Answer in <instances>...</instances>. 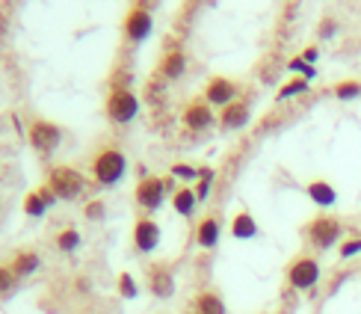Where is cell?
<instances>
[{"label": "cell", "mask_w": 361, "mask_h": 314, "mask_svg": "<svg viewBox=\"0 0 361 314\" xmlns=\"http://www.w3.org/2000/svg\"><path fill=\"white\" fill-rule=\"evenodd\" d=\"M302 237L314 252L338 249L343 243V237H347V222L335 214H314L302 226Z\"/></svg>", "instance_id": "cell-1"}, {"label": "cell", "mask_w": 361, "mask_h": 314, "mask_svg": "<svg viewBox=\"0 0 361 314\" xmlns=\"http://www.w3.org/2000/svg\"><path fill=\"white\" fill-rule=\"evenodd\" d=\"M89 175H92V181L101 184V187H116L122 178L128 175V157L122 148L116 145H104L92 155L89 160Z\"/></svg>", "instance_id": "cell-2"}, {"label": "cell", "mask_w": 361, "mask_h": 314, "mask_svg": "<svg viewBox=\"0 0 361 314\" xmlns=\"http://www.w3.org/2000/svg\"><path fill=\"white\" fill-rule=\"evenodd\" d=\"M320 276H323V267L314 252H296L288 261V267H284V282H288V288H293L299 294H308L317 288Z\"/></svg>", "instance_id": "cell-3"}, {"label": "cell", "mask_w": 361, "mask_h": 314, "mask_svg": "<svg viewBox=\"0 0 361 314\" xmlns=\"http://www.w3.org/2000/svg\"><path fill=\"white\" fill-rule=\"evenodd\" d=\"M178 184L175 178H160V175H145L137 181V187H133V202H137L140 211H148L154 214L163 207V202H166V193H175Z\"/></svg>", "instance_id": "cell-4"}, {"label": "cell", "mask_w": 361, "mask_h": 314, "mask_svg": "<svg viewBox=\"0 0 361 314\" xmlns=\"http://www.w3.org/2000/svg\"><path fill=\"white\" fill-rule=\"evenodd\" d=\"M104 113L113 125H130L140 116V95L130 86H113L107 98H104Z\"/></svg>", "instance_id": "cell-5"}, {"label": "cell", "mask_w": 361, "mask_h": 314, "mask_svg": "<svg viewBox=\"0 0 361 314\" xmlns=\"http://www.w3.org/2000/svg\"><path fill=\"white\" fill-rule=\"evenodd\" d=\"M154 33V15H152V4H133L122 21V36L128 44H142Z\"/></svg>", "instance_id": "cell-6"}, {"label": "cell", "mask_w": 361, "mask_h": 314, "mask_svg": "<svg viewBox=\"0 0 361 314\" xmlns=\"http://www.w3.org/2000/svg\"><path fill=\"white\" fill-rule=\"evenodd\" d=\"M48 184H51V190L56 193V199L74 202V199L83 196L86 178H83V172H78L74 167H54L51 175H48Z\"/></svg>", "instance_id": "cell-7"}, {"label": "cell", "mask_w": 361, "mask_h": 314, "mask_svg": "<svg viewBox=\"0 0 361 314\" xmlns=\"http://www.w3.org/2000/svg\"><path fill=\"white\" fill-rule=\"evenodd\" d=\"M145 285H148V294H152L154 300H172L175 291H178L175 267L166 261H152L145 270Z\"/></svg>", "instance_id": "cell-8"}, {"label": "cell", "mask_w": 361, "mask_h": 314, "mask_svg": "<svg viewBox=\"0 0 361 314\" xmlns=\"http://www.w3.org/2000/svg\"><path fill=\"white\" fill-rule=\"evenodd\" d=\"M160 241H163V229H160V222L154 217L140 214L137 219H133L130 243H133V249H137L140 255H152V252H157Z\"/></svg>", "instance_id": "cell-9"}, {"label": "cell", "mask_w": 361, "mask_h": 314, "mask_svg": "<svg viewBox=\"0 0 361 314\" xmlns=\"http://www.w3.org/2000/svg\"><path fill=\"white\" fill-rule=\"evenodd\" d=\"M27 140L39 155H54L59 143H63V128L56 122H48V119H33L27 131Z\"/></svg>", "instance_id": "cell-10"}, {"label": "cell", "mask_w": 361, "mask_h": 314, "mask_svg": "<svg viewBox=\"0 0 361 314\" xmlns=\"http://www.w3.org/2000/svg\"><path fill=\"white\" fill-rule=\"evenodd\" d=\"M202 98L210 104V107H228V104H234L237 98H243L240 95V83L231 80V78H225V74H214L204 89H202Z\"/></svg>", "instance_id": "cell-11"}, {"label": "cell", "mask_w": 361, "mask_h": 314, "mask_svg": "<svg viewBox=\"0 0 361 314\" xmlns=\"http://www.w3.org/2000/svg\"><path fill=\"white\" fill-rule=\"evenodd\" d=\"M216 119L219 116L214 113V107H210L204 98H192V101H187V107L180 110V125H184V131H190V133L210 131Z\"/></svg>", "instance_id": "cell-12"}, {"label": "cell", "mask_w": 361, "mask_h": 314, "mask_svg": "<svg viewBox=\"0 0 361 314\" xmlns=\"http://www.w3.org/2000/svg\"><path fill=\"white\" fill-rule=\"evenodd\" d=\"M249 119H252V101L249 98H237L234 104H228V107L219 110L216 122H219L222 131H240V128L249 125Z\"/></svg>", "instance_id": "cell-13"}, {"label": "cell", "mask_w": 361, "mask_h": 314, "mask_svg": "<svg viewBox=\"0 0 361 314\" xmlns=\"http://www.w3.org/2000/svg\"><path fill=\"white\" fill-rule=\"evenodd\" d=\"M187 314H228V306H225L219 291L202 288V291H195V296L190 300Z\"/></svg>", "instance_id": "cell-14"}, {"label": "cell", "mask_w": 361, "mask_h": 314, "mask_svg": "<svg viewBox=\"0 0 361 314\" xmlns=\"http://www.w3.org/2000/svg\"><path fill=\"white\" fill-rule=\"evenodd\" d=\"M195 246L199 249H216L219 237H222V219L219 214H204L199 222H195Z\"/></svg>", "instance_id": "cell-15"}, {"label": "cell", "mask_w": 361, "mask_h": 314, "mask_svg": "<svg viewBox=\"0 0 361 314\" xmlns=\"http://www.w3.org/2000/svg\"><path fill=\"white\" fill-rule=\"evenodd\" d=\"M184 71H187V54H184V48H169L166 54L160 56L157 74L163 80H180V78H184Z\"/></svg>", "instance_id": "cell-16"}, {"label": "cell", "mask_w": 361, "mask_h": 314, "mask_svg": "<svg viewBox=\"0 0 361 314\" xmlns=\"http://www.w3.org/2000/svg\"><path fill=\"white\" fill-rule=\"evenodd\" d=\"M305 193H308V199L320 207V211L338 205V190H335L332 181H326V178H311V181L305 184Z\"/></svg>", "instance_id": "cell-17"}, {"label": "cell", "mask_w": 361, "mask_h": 314, "mask_svg": "<svg viewBox=\"0 0 361 314\" xmlns=\"http://www.w3.org/2000/svg\"><path fill=\"white\" fill-rule=\"evenodd\" d=\"M9 267H12V273L18 276V279H30L33 273L42 270V255H39L36 249H18V252L12 255Z\"/></svg>", "instance_id": "cell-18"}, {"label": "cell", "mask_w": 361, "mask_h": 314, "mask_svg": "<svg viewBox=\"0 0 361 314\" xmlns=\"http://www.w3.org/2000/svg\"><path fill=\"white\" fill-rule=\"evenodd\" d=\"M231 237L234 241H255V237L261 234V229H258V222H255V217H252V211H246V207H240V211H234V217H231Z\"/></svg>", "instance_id": "cell-19"}, {"label": "cell", "mask_w": 361, "mask_h": 314, "mask_svg": "<svg viewBox=\"0 0 361 314\" xmlns=\"http://www.w3.org/2000/svg\"><path fill=\"white\" fill-rule=\"evenodd\" d=\"M172 207L178 217L190 219L195 214V207H199V196H195V190L190 184H178V190L172 193Z\"/></svg>", "instance_id": "cell-20"}, {"label": "cell", "mask_w": 361, "mask_h": 314, "mask_svg": "<svg viewBox=\"0 0 361 314\" xmlns=\"http://www.w3.org/2000/svg\"><path fill=\"white\" fill-rule=\"evenodd\" d=\"M80 243H83V237H80V231L74 229V226L59 229V231H56V237H54V246H56L59 252H66V255H71V252H78V249H80Z\"/></svg>", "instance_id": "cell-21"}, {"label": "cell", "mask_w": 361, "mask_h": 314, "mask_svg": "<svg viewBox=\"0 0 361 314\" xmlns=\"http://www.w3.org/2000/svg\"><path fill=\"white\" fill-rule=\"evenodd\" d=\"M214 181H216V169L210 167H199V181L192 184L195 196H199V202H207L210 199V190H214Z\"/></svg>", "instance_id": "cell-22"}, {"label": "cell", "mask_w": 361, "mask_h": 314, "mask_svg": "<svg viewBox=\"0 0 361 314\" xmlns=\"http://www.w3.org/2000/svg\"><path fill=\"white\" fill-rule=\"evenodd\" d=\"M169 175L175 178V181L190 184V187H192L195 181H199V167H195V163H184V160H178V163H172Z\"/></svg>", "instance_id": "cell-23"}, {"label": "cell", "mask_w": 361, "mask_h": 314, "mask_svg": "<svg viewBox=\"0 0 361 314\" xmlns=\"http://www.w3.org/2000/svg\"><path fill=\"white\" fill-rule=\"evenodd\" d=\"M48 207H51V205L42 199V193H39V190H30L27 196H24V214H27V217L39 219V217L48 214Z\"/></svg>", "instance_id": "cell-24"}, {"label": "cell", "mask_w": 361, "mask_h": 314, "mask_svg": "<svg viewBox=\"0 0 361 314\" xmlns=\"http://www.w3.org/2000/svg\"><path fill=\"white\" fill-rule=\"evenodd\" d=\"M332 95H335L338 101H355V98H361V80H353V78L338 80V83L332 86Z\"/></svg>", "instance_id": "cell-25"}, {"label": "cell", "mask_w": 361, "mask_h": 314, "mask_svg": "<svg viewBox=\"0 0 361 314\" xmlns=\"http://www.w3.org/2000/svg\"><path fill=\"white\" fill-rule=\"evenodd\" d=\"M288 71L293 74V78H302V80H317V66H311V63H305L302 56H293V59H288Z\"/></svg>", "instance_id": "cell-26"}, {"label": "cell", "mask_w": 361, "mask_h": 314, "mask_svg": "<svg viewBox=\"0 0 361 314\" xmlns=\"http://www.w3.org/2000/svg\"><path fill=\"white\" fill-rule=\"evenodd\" d=\"M308 80H302V78H290L288 83H281L279 86V95H276V101H290V98H296V95H305L308 92Z\"/></svg>", "instance_id": "cell-27"}, {"label": "cell", "mask_w": 361, "mask_h": 314, "mask_svg": "<svg viewBox=\"0 0 361 314\" xmlns=\"http://www.w3.org/2000/svg\"><path fill=\"white\" fill-rule=\"evenodd\" d=\"M116 288H118V296H122V300H137V296H140V285H137V279H133L128 270H125V273H118Z\"/></svg>", "instance_id": "cell-28"}, {"label": "cell", "mask_w": 361, "mask_h": 314, "mask_svg": "<svg viewBox=\"0 0 361 314\" xmlns=\"http://www.w3.org/2000/svg\"><path fill=\"white\" fill-rule=\"evenodd\" d=\"M338 255H341V261H353V258L361 255V234L358 231L343 237V243L338 246Z\"/></svg>", "instance_id": "cell-29"}, {"label": "cell", "mask_w": 361, "mask_h": 314, "mask_svg": "<svg viewBox=\"0 0 361 314\" xmlns=\"http://www.w3.org/2000/svg\"><path fill=\"white\" fill-rule=\"evenodd\" d=\"M338 30H341V24H338V18H332V15H326V18H320V24H317V39H335L338 36Z\"/></svg>", "instance_id": "cell-30"}, {"label": "cell", "mask_w": 361, "mask_h": 314, "mask_svg": "<svg viewBox=\"0 0 361 314\" xmlns=\"http://www.w3.org/2000/svg\"><path fill=\"white\" fill-rule=\"evenodd\" d=\"M15 285H18V276L12 273L9 264H0V294H9Z\"/></svg>", "instance_id": "cell-31"}, {"label": "cell", "mask_w": 361, "mask_h": 314, "mask_svg": "<svg viewBox=\"0 0 361 314\" xmlns=\"http://www.w3.org/2000/svg\"><path fill=\"white\" fill-rule=\"evenodd\" d=\"M83 217H86V219H104V217H107V205H104L101 199L86 202V207H83Z\"/></svg>", "instance_id": "cell-32"}, {"label": "cell", "mask_w": 361, "mask_h": 314, "mask_svg": "<svg viewBox=\"0 0 361 314\" xmlns=\"http://www.w3.org/2000/svg\"><path fill=\"white\" fill-rule=\"evenodd\" d=\"M299 56H302V59H305V63H311V66H317V59H320V48H317V44H305V51H302V54H299Z\"/></svg>", "instance_id": "cell-33"}]
</instances>
